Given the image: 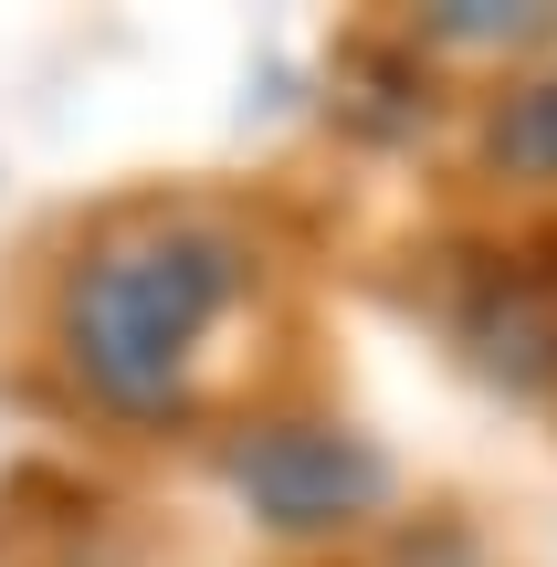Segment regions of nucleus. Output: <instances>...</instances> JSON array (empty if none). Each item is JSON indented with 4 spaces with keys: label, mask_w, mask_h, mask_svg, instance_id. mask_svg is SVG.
I'll list each match as a JSON object with an SVG mask.
<instances>
[{
    "label": "nucleus",
    "mask_w": 557,
    "mask_h": 567,
    "mask_svg": "<svg viewBox=\"0 0 557 567\" xmlns=\"http://www.w3.org/2000/svg\"><path fill=\"white\" fill-rule=\"evenodd\" d=\"M243 295V243L221 221H137L116 243H95V264L63 295V347L105 400L147 410L179 389V368L200 358V337L221 326V305Z\"/></svg>",
    "instance_id": "nucleus-1"
},
{
    "label": "nucleus",
    "mask_w": 557,
    "mask_h": 567,
    "mask_svg": "<svg viewBox=\"0 0 557 567\" xmlns=\"http://www.w3.org/2000/svg\"><path fill=\"white\" fill-rule=\"evenodd\" d=\"M231 484H243V505L264 515V526H348V515L379 505L390 463H379L369 442H348V431L285 421V431H252V442L231 452Z\"/></svg>",
    "instance_id": "nucleus-2"
},
{
    "label": "nucleus",
    "mask_w": 557,
    "mask_h": 567,
    "mask_svg": "<svg viewBox=\"0 0 557 567\" xmlns=\"http://www.w3.org/2000/svg\"><path fill=\"white\" fill-rule=\"evenodd\" d=\"M495 158L526 168V179H557V74H537V84H516V95H505Z\"/></svg>",
    "instance_id": "nucleus-3"
}]
</instances>
